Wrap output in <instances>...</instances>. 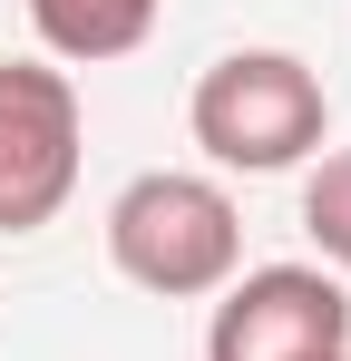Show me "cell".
<instances>
[{"instance_id": "cell-5", "label": "cell", "mask_w": 351, "mask_h": 361, "mask_svg": "<svg viewBox=\"0 0 351 361\" xmlns=\"http://www.w3.org/2000/svg\"><path fill=\"white\" fill-rule=\"evenodd\" d=\"M156 10L166 0H30V30H39L49 68H108L156 39Z\"/></svg>"}, {"instance_id": "cell-2", "label": "cell", "mask_w": 351, "mask_h": 361, "mask_svg": "<svg viewBox=\"0 0 351 361\" xmlns=\"http://www.w3.org/2000/svg\"><path fill=\"white\" fill-rule=\"evenodd\" d=\"M185 127H195V147H205L215 166H234V176H283L302 157H322L332 98H322L312 59H292V49H225V59L195 78Z\"/></svg>"}, {"instance_id": "cell-7", "label": "cell", "mask_w": 351, "mask_h": 361, "mask_svg": "<svg viewBox=\"0 0 351 361\" xmlns=\"http://www.w3.org/2000/svg\"><path fill=\"white\" fill-rule=\"evenodd\" d=\"M332 361H351V352H332Z\"/></svg>"}, {"instance_id": "cell-3", "label": "cell", "mask_w": 351, "mask_h": 361, "mask_svg": "<svg viewBox=\"0 0 351 361\" xmlns=\"http://www.w3.org/2000/svg\"><path fill=\"white\" fill-rule=\"evenodd\" d=\"M78 157H88L78 78L49 59H0V235H39L78 195Z\"/></svg>"}, {"instance_id": "cell-6", "label": "cell", "mask_w": 351, "mask_h": 361, "mask_svg": "<svg viewBox=\"0 0 351 361\" xmlns=\"http://www.w3.org/2000/svg\"><path fill=\"white\" fill-rule=\"evenodd\" d=\"M302 235L322 244V274H351V157H322L302 176Z\"/></svg>"}, {"instance_id": "cell-1", "label": "cell", "mask_w": 351, "mask_h": 361, "mask_svg": "<svg viewBox=\"0 0 351 361\" xmlns=\"http://www.w3.org/2000/svg\"><path fill=\"white\" fill-rule=\"evenodd\" d=\"M108 264L156 302H215L244 274V215L195 166H147L108 205Z\"/></svg>"}, {"instance_id": "cell-4", "label": "cell", "mask_w": 351, "mask_h": 361, "mask_svg": "<svg viewBox=\"0 0 351 361\" xmlns=\"http://www.w3.org/2000/svg\"><path fill=\"white\" fill-rule=\"evenodd\" d=\"M351 352V293L322 264H254L215 293L205 361H332Z\"/></svg>"}]
</instances>
